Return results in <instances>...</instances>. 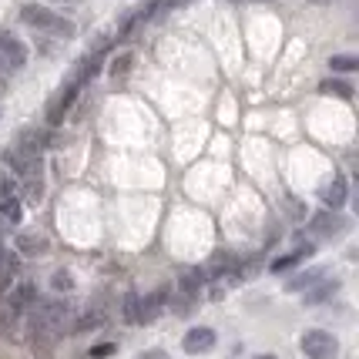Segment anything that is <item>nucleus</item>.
<instances>
[{"instance_id": "obj_18", "label": "nucleus", "mask_w": 359, "mask_h": 359, "mask_svg": "<svg viewBox=\"0 0 359 359\" xmlns=\"http://www.w3.org/2000/svg\"><path fill=\"white\" fill-rule=\"evenodd\" d=\"M319 91L329 94V97H343V101H349V97H353V84H349V81H339V78H329L319 84Z\"/></svg>"}, {"instance_id": "obj_29", "label": "nucleus", "mask_w": 359, "mask_h": 359, "mask_svg": "<svg viewBox=\"0 0 359 359\" xmlns=\"http://www.w3.org/2000/svg\"><path fill=\"white\" fill-rule=\"evenodd\" d=\"M168 7H185V4H191V0H165Z\"/></svg>"}, {"instance_id": "obj_7", "label": "nucleus", "mask_w": 359, "mask_h": 359, "mask_svg": "<svg viewBox=\"0 0 359 359\" xmlns=\"http://www.w3.org/2000/svg\"><path fill=\"white\" fill-rule=\"evenodd\" d=\"M0 61L7 64V67H20V64L27 61L24 41H17L11 31H0Z\"/></svg>"}, {"instance_id": "obj_24", "label": "nucleus", "mask_w": 359, "mask_h": 359, "mask_svg": "<svg viewBox=\"0 0 359 359\" xmlns=\"http://www.w3.org/2000/svg\"><path fill=\"white\" fill-rule=\"evenodd\" d=\"M50 285H54V292H71V289H74V276H71L67 269H57L54 279H50Z\"/></svg>"}, {"instance_id": "obj_2", "label": "nucleus", "mask_w": 359, "mask_h": 359, "mask_svg": "<svg viewBox=\"0 0 359 359\" xmlns=\"http://www.w3.org/2000/svg\"><path fill=\"white\" fill-rule=\"evenodd\" d=\"M299 349L306 359H339V339L326 329H306L299 336Z\"/></svg>"}, {"instance_id": "obj_28", "label": "nucleus", "mask_w": 359, "mask_h": 359, "mask_svg": "<svg viewBox=\"0 0 359 359\" xmlns=\"http://www.w3.org/2000/svg\"><path fill=\"white\" fill-rule=\"evenodd\" d=\"M138 359H168V356H165V353H161V349H155V353H141Z\"/></svg>"}, {"instance_id": "obj_12", "label": "nucleus", "mask_w": 359, "mask_h": 359, "mask_svg": "<svg viewBox=\"0 0 359 359\" xmlns=\"http://www.w3.org/2000/svg\"><path fill=\"white\" fill-rule=\"evenodd\" d=\"M346 195H349V188H346V178L343 175H336L326 188H323V202H326L329 212H339L346 205Z\"/></svg>"}, {"instance_id": "obj_33", "label": "nucleus", "mask_w": 359, "mask_h": 359, "mask_svg": "<svg viewBox=\"0 0 359 359\" xmlns=\"http://www.w3.org/2000/svg\"><path fill=\"white\" fill-rule=\"evenodd\" d=\"M67 4H78V0H67Z\"/></svg>"}, {"instance_id": "obj_4", "label": "nucleus", "mask_w": 359, "mask_h": 359, "mask_svg": "<svg viewBox=\"0 0 359 359\" xmlns=\"http://www.w3.org/2000/svg\"><path fill=\"white\" fill-rule=\"evenodd\" d=\"M219 343V336H215V329L208 326H191L182 336V349H185L188 356H205V353H212Z\"/></svg>"}, {"instance_id": "obj_6", "label": "nucleus", "mask_w": 359, "mask_h": 359, "mask_svg": "<svg viewBox=\"0 0 359 359\" xmlns=\"http://www.w3.org/2000/svg\"><path fill=\"white\" fill-rule=\"evenodd\" d=\"M168 302H172V299H168V285H161L155 292H148L144 299H138V326H151L158 316L165 313Z\"/></svg>"}, {"instance_id": "obj_8", "label": "nucleus", "mask_w": 359, "mask_h": 359, "mask_svg": "<svg viewBox=\"0 0 359 359\" xmlns=\"http://www.w3.org/2000/svg\"><path fill=\"white\" fill-rule=\"evenodd\" d=\"M34 302H37V285H34V282H20V285L11 289V296H7V309L14 316H20V313H27Z\"/></svg>"}, {"instance_id": "obj_32", "label": "nucleus", "mask_w": 359, "mask_h": 359, "mask_svg": "<svg viewBox=\"0 0 359 359\" xmlns=\"http://www.w3.org/2000/svg\"><path fill=\"white\" fill-rule=\"evenodd\" d=\"M0 266H4V249H0Z\"/></svg>"}, {"instance_id": "obj_25", "label": "nucleus", "mask_w": 359, "mask_h": 359, "mask_svg": "<svg viewBox=\"0 0 359 359\" xmlns=\"http://www.w3.org/2000/svg\"><path fill=\"white\" fill-rule=\"evenodd\" d=\"M97 326H104V316H101V313H88V316H81L78 326H71V329H74V332H88V329H97Z\"/></svg>"}, {"instance_id": "obj_19", "label": "nucleus", "mask_w": 359, "mask_h": 359, "mask_svg": "<svg viewBox=\"0 0 359 359\" xmlns=\"http://www.w3.org/2000/svg\"><path fill=\"white\" fill-rule=\"evenodd\" d=\"M20 219H24L20 198H4V202H0V222H4V225H17Z\"/></svg>"}, {"instance_id": "obj_5", "label": "nucleus", "mask_w": 359, "mask_h": 359, "mask_svg": "<svg viewBox=\"0 0 359 359\" xmlns=\"http://www.w3.org/2000/svg\"><path fill=\"white\" fill-rule=\"evenodd\" d=\"M309 232L319 235V238H336V235L349 232V219L339 212H319L309 219Z\"/></svg>"}, {"instance_id": "obj_1", "label": "nucleus", "mask_w": 359, "mask_h": 359, "mask_svg": "<svg viewBox=\"0 0 359 359\" xmlns=\"http://www.w3.org/2000/svg\"><path fill=\"white\" fill-rule=\"evenodd\" d=\"M20 20H24L27 27H34V31L54 34V37H61V41H71V37H74V24H71L67 17L54 14L44 4H24V7H20Z\"/></svg>"}, {"instance_id": "obj_17", "label": "nucleus", "mask_w": 359, "mask_h": 359, "mask_svg": "<svg viewBox=\"0 0 359 359\" xmlns=\"http://www.w3.org/2000/svg\"><path fill=\"white\" fill-rule=\"evenodd\" d=\"M17 148H24V151H31V155H41V148L47 144V135L44 131H37V128H24L14 141Z\"/></svg>"}, {"instance_id": "obj_34", "label": "nucleus", "mask_w": 359, "mask_h": 359, "mask_svg": "<svg viewBox=\"0 0 359 359\" xmlns=\"http://www.w3.org/2000/svg\"><path fill=\"white\" fill-rule=\"evenodd\" d=\"M232 4H235V0H232Z\"/></svg>"}, {"instance_id": "obj_22", "label": "nucleus", "mask_w": 359, "mask_h": 359, "mask_svg": "<svg viewBox=\"0 0 359 359\" xmlns=\"http://www.w3.org/2000/svg\"><path fill=\"white\" fill-rule=\"evenodd\" d=\"M24 198L31 205L44 202V182H41V175H37V178H24Z\"/></svg>"}, {"instance_id": "obj_30", "label": "nucleus", "mask_w": 359, "mask_h": 359, "mask_svg": "<svg viewBox=\"0 0 359 359\" xmlns=\"http://www.w3.org/2000/svg\"><path fill=\"white\" fill-rule=\"evenodd\" d=\"M255 359H279V356H272V353H262V356H255Z\"/></svg>"}, {"instance_id": "obj_15", "label": "nucleus", "mask_w": 359, "mask_h": 359, "mask_svg": "<svg viewBox=\"0 0 359 359\" xmlns=\"http://www.w3.org/2000/svg\"><path fill=\"white\" fill-rule=\"evenodd\" d=\"M232 269H238V259H235L232 252H215V255H212V262L205 266V276L222 279V276H229Z\"/></svg>"}, {"instance_id": "obj_23", "label": "nucleus", "mask_w": 359, "mask_h": 359, "mask_svg": "<svg viewBox=\"0 0 359 359\" xmlns=\"http://www.w3.org/2000/svg\"><path fill=\"white\" fill-rule=\"evenodd\" d=\"M329 67H332L336 74H353V71L359 67V57L356 54H336V57L329 61Z\"/></svg>"}, {"instance_id": "obj_14", "label": "nucleus", "mask_w": 359, "mask_h": 359, "mask_svg": "<svg viewBox=\"0 0 359 359\" xmlns=\"http://www.w3.org/2000/svg\"><path fill=\"white\" fill-rule=\"evenodd\" d=\"M319 279H326V269H302L299 276H292V279L285 282V292H306Z\"/></svg>"}, {"instance_id": "obj_10", "label": "nucleus", "mask_w": 359, "mask_h": 359, "mask_svg": "<svg viewBox=\"0 0 359 359\" xmlns=\"http://www.w3.org/2000/svg\"><path fill=\"white\" fill-rule=\"evenodd\" d=\"M158 11V0H144V4H138L131 14L125 17V24H121V31H118V41H128L131 34H135V27H138L141 20H148V17Z\"/></svg>"}, {"instance_id": "obj_13", "label": "nucleus", "mask_w": 359, "mask_h": 359, "mask_svg": "<svg viewBox=\"0 0 359 359\" xmlns=\"http://www.w3.org/2000/svg\"><path fill=\"white\" fill-rule=\"evenodd\" d=\"M14 245H17V255H44V252L50 249L47 238L37 232H20L14 238Z\"/></svg>"}, {"instance_id": "obj_11", "label": "nucleus", "mask_w": 359, "mask_h": 359, "mask_svg": "<svg viewBox=\"0 0 359 359\" xmlns=\"http://www.w3.org/2000/svg\"><path fill=\"white\" fill-rule=\"evenodd\" d=\"M313 252H316V245H313V242H306V245H299L296 252H289V255H279V259H272L269 272H276V276H279V272H289V269H296L302 259H309Z\"/></svg>"}, {"instance_id": "obj_26", "label": "nucleus", "mask_w": 359, "mask_h": 359, "mask_svg": "<svg viewBox=\"0 0 359 359\" xmlns=\"http://www.w3.org/2000/svg\"><path fill=\"white\" fill-rule=\"evenodd\" d=\"M14 188H17L14 175L7 172V168H0V202H4V198H14Z\"/></svg>"}, {"instance_id": "obj_31", "label": "nucleus", "mask_w": 359, "mask_h": 359, "mask_svg": "<svg viewBox=\"0 0 359 359\" xmlns=\"http://www.w3.org/2000/svg\"><path fill=\"white\" fill-rule=\"evenodd\" d=\"M309 4H329V0H309Z\"/></svg>"}, {"instance_id": "obj_21", "label": "nucleus", "mask_w": 359, "mask_h": 359, "mask_svg": "<svg viewBox=\"0 0 359 359\" xmlns=\"http://www.w3.org/2000/svg\"><path fill=\"white\" fill-rule=\"evenodd\" d=\"M138 292H125V299H121V319L128 326H138Z\"/></svg>"}, {"instance_id": "obj_27", "label": "nucleus", "mask_w": 359, "mask_h": 359, "mask_svg": "<svg viewBox=\"0 0 359 359\" xmlns=\"http://www.w3.org/2000/svg\"><path fill=\"white\" fill-rule=\"evenodd\" d=\"M111 353H118V346L114 343H101V346H91V356L101 359V356H111Z\"/></svg>"}, {"instance_id": "obj_3", "label": "nucleus", "mask_w": 359, "mask_h": 359, "mask_svg": "<svg viewBox=\"0 0 359 359\" xmlns=\"http://www.w3.org/2000/svg\"><path fill=\"white\" fill-rule=\"evenodd\" d=\"M4 168L17 178H37L41 175V155H31L17 144H7L4 148Z\"/></svg>"}, {"instance_id": "obj_16", "label": "nucleus", "mask_w": 359, "mask_h": 359, "mask_svg": "<svg viewBox=\"0 0 359 359\" xmlns=\"http://www.w3.org/2000/svg\"><path fill=\"white\" fill-rule=\"evenodd\" d=\"M202 285H205V272H198V269H185V272L178 276V289H182V296H188V299H198Z\"/></svg>"}, {"instance_id": "obj_9", "label": "nucleus", "mask_w": 359, "mask_h": 359, "mask_svg": "<svg viewBox=\"0 0 359 359\" xmlns=\"http://www.w3.org/2000/svg\"><path fill=\"white\" fill-rule=\"evenodd\" d=\"M339 289H343V282H339V279H319L313 289H306L302 302H306V306H323V302H329V299L336 296Z\"/></svg>"}, {"instance_id": "obj_20", "label": "nucleus", "mask_w": 359, "mask_h": 359, "mask_svg": "<svg viewBox=\"0 0 359 359\" xmlns=\"http://www.w3.org/2000/svg\"><path fill=\"white\" fill-rule=\"evenodd\" d=\"M131 64H135V54H118V57L111 61V67H108L111 81H125L128 74H131Z\"/></svg>"}]
</instances>
